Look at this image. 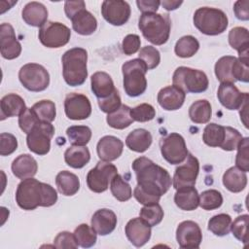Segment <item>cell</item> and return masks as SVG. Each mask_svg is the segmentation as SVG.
<instances>
[{
  "label": "cell",
  "instance_id": "cell-1",
  "mask_svg": "<svg viewBox=\"0 0 249 249\" xmlns=\"http://www.w3.org/2000/svg\"><path fill=\"white\" fill-rule=\"evenodd\" d=\"M131 166L137 180L133 196L143 205L158 203L172 185L168 171L146 157L135 159Z\"/></svg>",
  "mask_w": 249,
  "mask_h": 249
},
{
  "label": "cell",
  "instance_id": "cell-2",
  "mask_svg": "<svg viewBox=\"0 0 249 249\" xmlns=\"http://www.w3.org/2000/svg\"><path fill=\"white\" fill-rule=\"evenodd\" d=\"M56 200V191L50 184L33 177L21 180L16 191V201L23 210H34L38 206L50 207Z\"/></svg>",
  "mask_w": 249,
  "mask_h": 249
},
{
  "label": "cell",
  "instance_id": "cell-3",
  "mask_svg": "<svg viewBox=\"0 0 249 249\" xmlns=\"http://www.w3.org/2000/svg\"><path fill=\"white\" fill-rule=\"evenodd\" d=\"M138 27L147 41L160 46L169 39L171 20L168 14L144 13L140 16Z\"/></svg>",
  "mask_w": 249,
  "mask_h": 249
},
{
  "label": "cell",
  "instance_id": "cell-4",
  "mask_svg": "<svg viewBox=\"0 0 249 249\" xmlns=\"http://www.w3.org/2000/svg\"><path fill=\"white\" fill-rule=\"evenodd\" d=\"M88 53L83 48H72L66 51L62 57V75L70 87L81 86L88 77Z\"/></svg>",
  "mask_w": 249,
  "mask_h": 249
},
{
  "label": "cell",
  "instance_id": "cell-5",
  "mask_svg": "<svg viewBox=\"0 0 249 249\" xmlns=\"http://www.w3.org/2000/svg\"><path fill=\"white\" fill-rule=\"evenodd\" d=\"M194 24L203 34L215 36L222 34L228 27L227 15L220 9L198 8L194 14Z\"/></svg>",
  "mask_w": 249,
  "mask_h": 249
},
{
  "label": "cell",
  "instance_id": "cell-6",
  "mask_svg": "<svg viewBox=\"0 0 249 249\" xmlns=\"http://www.w3.org/2000/svg\"><path fill=\"white\" fill-rule=\"evenodd\" d=\"M146 64L140 58H134L124 62L122 66L124 77V89L130 97H136L144 93L147 88Z\"/></svg>",
  "mask_w": 249,
  "mask_h": 249
},
{
  "label": "cell",
  "instance_id": "cell-7",
  "mask_svg": "<svg viewBox=\"0 0 249 249\" xmlns=\"http://www.w3.org/2000/svg\"><path fill=\"white\" fill-rule=\"evenodd\" d=\"M173 86L182 89L185 93H199L208 89V78L206 74L197 69L186 66L176 68L172 77Z\"/></svg>",
  "mask_w": 249,
  "mask_h": 249
},
{
  "label": "cell",
  "instance_id": "cell-8",
  "mask_svg": "<svg viewBox=\"0 0 249 249\" xmlns=\"http://www.w3.org/2000/svg\"><path fill=\"white\" fill-rule=\"evenodd\" d=\"M21 85L30 91H43L50 84V75L46 68L38 63H26L18 72Z\"/></svg>",
  "mask_w": 249,
  "mask_h": 249
},
{
  "label": "cell",
  "instance_id": "cell-9",
  "mask_svg": "<svg viewBox=\"0 0 249 249\" xmlns=\"http://www.w3.org/2000/svg\"><path fill=\"white\" fill-rule=\"evenodd\" d=\"M160 148L162 158L171 164L182 163L189 154L185 139L176 132H171L160 138Z\"/></svg>",
  "mask_w": 249,
  "mask_h": 249
},
{
  "label": "cell",
  "instance_id": "cell-10",
  "mask_svg": "<svg viewBox=\"0 0 249 249\" xmlns=\"http://www.w3.org/2000/svg\"><path fill=\"white\" fill-rule=\"evenodd\" d=\"M38 37L47 48L57 49L65 46L71 37L70 29L57 21H47L39 29Z\"/></svg>",
  "mask_w": 249,
  "mask_h": 249
},
{
  "label": "cell",
  "instance_id": "cell-11",
  "mask_svg": "<svg viewBox=\"0 0 249 249\" xmlns=\"http://www.w3.org/2000/svg\"><path fill=\"white\" fill-rule=\"evenodd\" d=\"M54 134V127L51 123L40 122L26 137L28 149L39 156L47 155L51 149V140Z\"/></svg>",
  "mask_w": 249,
  "mask_h": 249
},
{
  "label": "cell",
  "instance_id": "cell-12",
  "mask_svg": "<svg viewBox=\"0 0 249 249\" xmlns=\"http://www.w3.org/2000/svg\"><path fill=\"white\" fill-rule=\"evenodd\" d=\"M118 174L117 167L110 161L100 160L95 167L91 168L87 175V185L94 193L105 192L113 177Z\"/></svg>",
  "mask_w": 249,
  "mask_h": 249
},
{
  "label": "cell",
  "instance_id": "cell-13",
  "mask_svg": "<svg viewBox=\"0 0 249 249\" xmlns=\"http://www.w3.org/2000/svg\"><path fill=\"white\" fill-rule=\"evenodd\" d=\"M198 172V160L192 154H188L184 162L177 166L175 169L172 178V185L174 189H178L184 186H195Z\"/></svg>",
  "mask_w": 249,
  "mask_h": 249
},
{
  "label": "cell",
  "instance_id": "cell-14",
  "mask_svg": "<svg viewBox=\"0 0 249 249\" xmlns=\"http://www.w3.org/2000/svg\"><path fill=\"white\" fill-rule=\"evenodd\" d=\"M101 14L110 24L121 26L129 19L130 6L125 1L105 0L101 5Z\"/></svg>",
  "mask_w": 249,
  "mask_h": 249
},
{
  "label": "cell",
  "instance_id": "cell-15",
  "mask_svg": "<svg viewBox=\"0 0 249 249\" xmlns=\"http://www.w3.org/2000/svg\"><path fill=\"white\" fill-rule=\"evenodd\" d=\"M64 111L67 118L70 120H85L91 114V104L86 95L72 92L67 94L65 97Z\"/></svg>",
  "mask_w": 249,
  "mask_h": 249
},
{
  "label": "cell",
  "instance_id": "cell-16",
  "mask_svg": "<svg viewBox=\"0 0 249 249\" xmlns=\"http://www.w3.org/2000/svg\"><path fill=\"white\" fill-rule=\"evenodd\" d=\"M176 239L181 248H198L202 241V232L196 222L183 221L177 227Z\"/></svg>",
  "mask_w": 249,
  "mask_h": 249
},
{
  "label": "cell",
  "instance_id": "cell-17",
  "mask_svg": "<svg viewBox=\"0 0 249 249\" xmlns=\"http://www.w3.org/2000/svg\"><path fill=\"white\" fill-rule=\"evenodd\" d=\"M217 97L226 109L237 110L249 98V95L247 92H240L232 83H221L218 88Z\"/></svg>",
  "mask_w": 249,
  "mask_h": 249
},
{
  "label": "cell",
  "instance_id": "cell-18",
  "mask_svg": "<svg viewBox=\"0 0 249 249\" xmlns=\"http://www.w3.org/2000/svg\"><path fill=\"white\" fill-rule=\"evenodd\" d=\"M0 52L6 59H15L21 53V45L18 41L15 30L10 23H2L0 27Z\"/></svg>",
  "mask_w": 249,
  "mask_h": 249
},
{
  "label": "cell",
  "instance_id": "cell-19",
  "mask_svg": "<svg viewBox=\"0 0 249 249\" xmlns=\"http://www.w3.org/2000/svg\"><path fill=\"white\" fill-rule=\"evenodd\" d=\"M124 231L127 239L135 247H142L151 237V226L140 217L129 220Z\"/></svg>",
  "mask_w": 249,
  "mask_h": 249
},
{
  "label": "cell",
  "instance_id": "cell-20",
  "mask_svg": "<svg viewBox=\"0 0 249 249\" xmlns=\"http://www.w3.org/2000/svg\"><path fill=\"white\" fill-rule=\"evenodd\" d=\"M123 141L112 135H106L99 139L96 151L99 159L104 161H112L117 160L123 153Z\"/></svg>",
  "mask_w": 249,
  "mask_h": 249
},
{
  "label": "cell",
  "instance_id": "cell-21",
  "mask_svg": "<svg viewBox=\"0 0 249 249\" xmlns=\"http://www.w3.org/2000/svg\"><path fill=\"white\" fill-rule=\"evenodd\" d=\"M186 93L175 86H167L158 93V102L166 111H175L184 104Z\"/></svg>",
  "mask_w": 249,
  "mask_h": 249
},
{
  "label": "cell",
  "instance_id": "cell-22",
  "mask_svg": "<svg viewBox=\"0 0 249 249\" xmlns=\"http://www.w3.org/2000/svg\"><path fill=\"white\" fill-rule=\"evenodd\" d=\"M116 214L107 208L98 209L91 217V228L99 235H107L111 233L117 226Z\"/></svg>",
  "mask_w": 249,
  "mask_h": 249
},
{
  "label": "cell",
  "instance_id": "cell-23",
  "mask_svg": "<svg viewBox=\"0 0 249 249\" xmlns=\"http://www.w3.org/2000/svg\"><path fill=\"white\" fill-rule=\"evenodd\" d=\"M70 19L74 31L80 35H91L97 28V20L95 17L89 12L86 7L77 11Z\"/></svg>",
  "mask_w": 249,
  "mask_h": 249
},
{
  "label": "cell",
  "instance_id": "cell-24",
  "mask_svg": "<svg viewBox=\"0 0 249 249\" xmlns=\"http://www.w3.org/2000/svg\"><path fill=\"white\" fill-rule=\"evenodd\" d=\"M21 17L28 25L41 27L48 21V10L42 3L32 1L23 7Z\"/></svg>",
  "mask_w": 249,
  "mask_h": 249
},
{
  "label": "cell",
  "instance_id": "cell-25",
  "mask_svg": "<svg viewBox=\"0 0 249 249\" xmlns=\"http://www.w3.org/2000/svg\"><path fill=\"white\" fill-rule=\"evenodd\" d=\"M13 174L18 179H27L33 177L38 170L36 160L29 154H22L17 157L12 162Z\"/></svg>",
  "mask_w": 249,
  "mask_h": 249
},
{
  "label": "cell",
  "instance_id": "cell-26",
  "mask_svg": "<svg viewBox=\"0 0 249 249\" xmlns=\"http://www.w3.org/2000/svg\"><path fill=\"white\" fill-rule=\"evenodd\" d=\"M174 202L180 209L192 211L199 204V195L194 186H184L176 189Z\"/></svg>",
  "mask_w": 249,
  "mask_h": 249
},
{
  "label": "cell",
  "instance_id": "cell-27",
  "mask_svg": "<svg viewBox=\"0 0 249 249\" xmlns=\"http://www.w3.org/2000/svg\"><path fill=\"white\" fill-rule=\"evenodd\" d=\"M90 85L91 90L97 99L108 97L116 89L111 76L103 71H98L91 75Z\"/></svg>",
  "mask_w": 249,
  "mask_h": 249
},
{
  "label": "cell",
  "instance_id": "cell-28",
  "mask_svg": "<svg viewBox=\"0 0 249 249\" xmlns=\"http://www.w3.org/2000/svg\"><path fill=\"white\" fill-rule=\"evenodd\" d=\"M26 105L21 96L16 93H9L2 97L0 101V111H1V120L6 118L20 116L25 110Z\"/></svg>",
  "mask_w": 249,
  "mask_h": 249
},
{
  "label": "cell",
  "instance_id": "cell-29",
  "mask_svg": "<svg viewBox=\"0 0 249 249\" xmlns=\"http://www.w3.org/2000/svg\"><path fill=\"white\" fill-rule=\"evenodd\" d=\"M229 44L231 47L238 52L240 59H248V49H249V34L245 27L236 26L229 32Z\"/></svg>",
  "mask_w": 249,
  "mask_h": 249
},
{
  "label": "cell",
  "instance_id": "cell-30",
  "mask_svg": "<svg viewBox=\"0 0 249 249\" xmlns=\"http://www.w3.org/2000/svg\"><path fill=\"white\" fill-rule=\"evenodd\" d=\"M153 141L152 134L144 128H136L125 138V145L133 152L143 153L149 149Z\"/></svg>",
  "mask_w": 249,
  "mask_h": 249
},
{
  "label": "cell",
  "instance_id": "cell-31",
  "mask_svg": "<svg viewBox=\"0 0 249 249\" xmlns=\"http://www.w3.org/2000/svg\"><path fill=\"white\" fill-rule=\"evenodd\" d=\"M223 184L230 192L239 193L243 191L247 185L246 172L236 166L230 167L223 175Z\"/></svg>",
  "mask_w": 249,
  "mask_h": 249
},
{
  "label": "cell",
  "instance_id": "cell-32",
  "mask_svg": "<svg viewBox=\"0 0 249 249\" xmlns=\"http://www.w3.org/2000/svg\"><path fill=\"white\" fill-rule=\"evenodd\" d=\"M55 184L58 192L66 196H74L80 189V180L78 176L67 170L57 173Z\"/></svg>",
  "mask_w": 249,
  "mask_h": 249
},
{
  "label": "cell",
  "instance_id": "cell-33",
  "mask_svg": "<svg viewBox=\"0 0 249 249\" xmlns=\"http://www.w3.org/2000/svg\"><path fill=\"white\" fill-rule=\"evenodd\" d=\"M90 160V153L86 146L72 145L64 153V160L72 168H82Z\"/></svg>",
  "mask_w": 249,
  "mask_h": 249
},
{
  "label": "cell",
  "instance_id": "cell-34",
  "mask_svg": "<svg viewBox=\"0 0 249 249\" xmlns=\"http://www.w3.org/2000/svg\"><path fill=\"white\" fill-rule=\"evenodd\" d=\"M212 116L211 104L206 99L195 101L189 108V117L195 124H206Z\"/></svg>",
  "mask_w": 249,
  "mask_h": 249
},
{
  "label": "cell",
  "instance_id": "cell-35",
  "mask_svg": "<svg viewBox=\"0 0 249 249\" xmlns=\"http://www.w3.org/2000/svg\"><path fill=\"white\" fill-rule=\"evenodd\" d=\"M106 121L109 126L116 129H124L134 122L130 116V108L124 104H122L117 111L108 114Z\"/></svg>",
  "mask_w": 249,
  "mask_h": 249
},
{
  "label": "cell",
  "instance_id": "cell-36",
  "mask_svg": "<svg viewBox=\"0 0 249 249\" xmlns=\"http://www.w3.org/2000/svg\"><path fill=\"white\" fill-rule=\"evenodd\" d=\"M199 49V43L196 38L192 35L181 37L175 44L174 52L177 56L187 58L196 53Z\"/></svg>",
  "mask_w": 249,
  "mask_h": 249
},
{
  "label": "cell",
  "instance_id": "cell-37",
  "mask_svg": "<svg viewBox=\"0 0 249 249\" xmlns=\"http://www.w3.org/2000/svg\"><path fill=\"white\" fill-rule=\"evenodd\" d=\"M225 137V126L215 123L208 124L202 133L203 142L210 147H220Z\"/></svg>",
  "mask_w": 249,
  "mask_h": 249
},
{
  "label": "cell",
  "instance_id": "cell-38",
  "mask_svg": "<svg viewBox=\"0 0 249 249\" xmlns=\"http://www.w3.org/2000/svg\"><path fill=\"white\" fill-rule=\"evenodd\" d=\"M236 59L235 56L231 55H225L218 59L215 64V75L217 79L221 83H234L235 80L231 75V66L234 60Z\"/></svg>",
  "mask_w": 249,
  "mask_h": 249
},
{
  "label": "cell",
  "instance_id": "cell-39",
  "mask_svg": "<svg viewBox=\"0 0 249 249\" xmlns=\"http://www.w3.org/2000/svg\"><path fill=\"white\" fill-rule=\"evenodd\" d=\"M110 190L113 196L120 201H126L132 196L130 185L120 174H116L111 180Z\"/></svg>",
  "mask_w": 249,
  "mask_h": 249
},
{
  "label": "cell",
  "instance_id": "cell-40",
  "mask_svg": "<svg viewBox=\"0 0 249 249\" xmlns=\"http://www.w3.org/2000/svg\"><path fill=\"white\" fill-rule=\"evenodd\" d=\"M69 142L76 146H86L91 138V129L87 125H72L66 130Z\"/></svg>",
  "mask_w": 249,
  "mask_h": 249
},
{
  "label": "cell",
  "instance_id": "cell-41",
  "mask_svg": "<svg viewBox=\"0 0 249 249\" xmlns=\"http://www.w3.org/2000/svg\"><path fill=\"white\" fill-rule=\"evenodd\" d=\"M231 217L229 214L221 213L213 216L208 221V230L218 236L227 235L230 232Z\"/></svg>",
  "mask_w": 249,
  "mask_h": 249
},
{
  "label": "cell",
  "instance_id": "cell-42",
  "mask_svg": "<svg viewBox=\"0 0 249 249\" xmlns=\"http://www.w3.org/2000/svg\"><path fill=\"white\" fill-rule=\"evenodd\" d=\"M74 235L78 245L83 248L92 247L96 243V232L87 224L79 225L74 231Z\"/></svg>",
  "mask_w": 249,
  "mask_h": 249
},
{
  "label": "cell",
  "instance_id": "cell-43",
  "mask_svg": "<svg viewBox=\"0 0 249 249\" xmlns=\"http://www.w3.org/2000/svg\"><path fill=\"white\" fill-rule=\"evenodd\" d=\"M31 108L41 122L52 123L55 119V104L51 100H41L35 103Z\"/></svg>",
  "mask_w": 249,
  "mask_h": 249
},
{
  "label": "cell",
  "instance_id": "cell-44",
  "mask_svg": "<svg viewBox=\"0 0 249 249\" xmlns=\"http://www.w3.org/2000/svg\"><path fill=\"white\" fill-rule=\"evenodd\" d=\"M223 204L222 194L214 189L206 190L199 195V206L204 210H214Z\"/></svg>",
  "mask_w": 249,
  "mask_h": 249
},
{
  "label": "cell",
  "instance_id": "cell-45",
  "mask_svg": "<svg viewBox=\"0 0 249 249\" xmlns=\"http://www.w3.org/2000/svg\"><path fill=\"white\" fill-rule=\"evenodd\" d=\"M139 217L147 222L151 227L157 226L163 218V210L159 203L144 205L140 210Z\"/></svg>",
  "mask_w": 249,
  "mask_h": 249
},
{
  "label": "cell",
  "instance_id": "cell-46",
  "mask_svg": "<svg viewBox=\"0 0 249 249\" xmlns=\"http://www.w3.org/2000/svg\"><path fill=\"white\" fill-rule=\"evenodd\" d=\"M138 58H140L147 66L148 70L156 68L160 62V52L153 46H145L139 51Z\"/></svg>",
  "mask_w": 249,
  "mask_h": 249
},
{
  "label": "cell",
  "instance_id": "cell-47",
  "mask_svg": "<svg viewBox=\"0 0 249 249\" xmlns=\"http://www.w3.org/2000/svg\"><path fill=\"white\" fill-rule=\"evenodd\" d=\"M249 216L247 214L240 215L235 218L233 222L231 224V230L233 236L244 244L247 243V226H248Z\"/></svg>",
  "mask_w": 249,
  "mask_h": 249
},
{
  "label": "cell",
  "instance_id": "cell-48",
  "mask_svg": "<svg viewBox=\"0 0 249 249\" xmlns=\"http://www.w3.org/2000/svg\"><path fill=\"white\" fill-rule=\"evenodd\" d=\"M130 116L135 122L145 123L155 118L156 110L151 104L142 103L132 109L130 108Z\"/></svg>",
  "mask_w": 249,
  "mask_h": 249
},
{
  "label": "cell",
  "instance_id": "cell-49",
  "mask_svg": "<svg viewBox=\"0 0 249 249\" xmlns=\"http://www.w3.org/2000/svg\"><path fill=\"white\" fill-rule=\"evenodd\" d=\"M237 154L235 158L236 167L247 172L249 170V138H242L237 146Z\"/></svg>",
  "mask_w": 249,
  "mask_h": 249
},
{
  "label": "cell",
  "instance_id": "cell-50",
  "mask_svg": "<svg viewBox=\"0 0 249 249\" xmlns=\"http://www.w3.org/2000/svg\"><path fill=\"white\" fill-rule=\"evenodd\" d=\"M242 138V135L237 129L231 126H225V137L220 148L225 151H233L237 148Z\"/></svg>",
  "mask_w": 249,
  "mask_h": 249
},
{
  "label": "cell",
  "instance_id": "cell-51",
  "mask_svg": "<svg viewBox=\"0 0 249 249\" xmlns=\"http://www.w3.org/2000/svg\"><path fill=\"white\" fill-rule=\"evenodd\" d=\"M41 121L38 119L32 108H26V110L18 116V125L20 129L28 134Z\"/></svg>",
  "mask_w": 249,
  "mask_h": 249
},
{
  "label": "cell",
  "instance_id": "cell-52",
  "mask_svg": "<svg viewBox=\"0 0 249 249\" xmlns=\"http://www.w3.org/2000/svg\"><path fill=\"white\" fill-rule=\"evenodd\" d=\"M231 75L235 81L247 83L249 81V60L236 57L231 66Z\"/></svg>",
  "mask_w": 249,
  "mask_h": 249
},
{
  "label": "cell",
  "instance_id": "cell-53",
  "mask_svg": "<svg viewBox=\"0 0 249 249\" xmlns=\"http://www.w3.org/2000/svg\"><path fill=\"white\" fill-rule=\"evenodd\" d=\"M121 105H122L121 96L117 89H115V91L108 97L98 99V106L100 110L107 114H111L117 111L121 107Z\"/></svg>",
  "mask_w": 249,
  "mask_h": 249
},
{
  "label": "cell",
  "instance_id": "cell-54",
  "mask_svg": "<svg viewBox=\"0 0 249 249\" xmlns=\"http://www.w3.org/2000/svg\"><path fill=\"white\" fill-rule=\"evenodd\" d=\"M53 245L55 248L58 249H76L79 246L74 233H71L69 231L59 232L54 237Z\"/></svg>",
  "mask_w": 249,
  "mask_h": 249
},
{
  "label": "cell",
  "instance_id": "cell-55",
  "mask_svg": "<svg viewBox=\"0 0 249 249\" xmlns=\"http://www.w3.org/2000/svg\"><path fill=\"white\" fill-rule=\"evenodd\" d=\"M18 148L17 138L7 132H2L0 134V155L9 156L13 154Z\"/></svg>",
  "mask_w": 249,
  "mask_h": 249
},
{
  "label": "cell",
  "instance_id": "cell-56",
  "mask_svg": "<svg viewBox=\"0 0 249 249\" xmlns=\"http://www.w3.org/2000/svg\"><path fill=\"white\" fill-rule=\"evenodd\" d=\"M140 45H141V40L138 35L128 34L124 38L122 42V50L124 54L131 55L139 51Z\"/></svg>",
  "mask_w": 249,
  "mask_h": 249
},
{
  "label": "cell",
  "instance_id": "cell-57",
  "mask_svg": "<svg viewBox=\"0 0 249 249\" xmlns=\"http://www.w3.org/2000/svg\"><path fill=\"white\" fill-rule=\"evenodd\" d=\"M233 12L235 17L240 20L249 19V1L238 0L233 5Z\"/></svg>",
  "mask_w": 249,
  "mask_h": 249
},
{
  "label": "cell",
  "instance_id": "cell-58",
  "mask_svg": "<svg viewBox=\"0 0 249 249\" xmlns=\"http://www.w3.org/2000/svg\"><path fill=\"white\" fill-rule=\"evenodd\" d=\"M136 5L139 11L144 13H156L160 5L159 0H137Z\"/></svg>",
  "mask_w": 249,
  "mask_h": 249
},
{
  "label": "cell",
  "instance_id": "cell-59",
  "mask_svg": "<svg viewBox=\"0 0 249 249\" xmlns=\"http://www.w3.org/2000/svg\"><path fill=\"white\" fill-rule=\"evenodd\" d=\"M86 7V4L84 1H66L64 3V12L67 16V18L70 19V18L80 9Z\"/></svg>",
  "mask_w": 249,
  "mask_h": 249
},
{
  "label": "cell",
  "instance_id": "cell-60",
  "mask_svg": "<svg viewBox=\"0 0 249 249\" xmlns=\"http://www.w3.org/2000/svg\"><path fill=\"white\" fill-rule=\"evenodd\" d=\"M183 1H174V0H164L162 2H160V4L162 5V7L166 10V11H173L176 10L177 8H179L180 5H182Z\"/></svg>",
  "mask_w": 249,
  "mask_h": 249
},
{
  "label": "cell",
  "instance_id": "cell-61",
  "mask_svg": "<svg viewBox=\"0 0 249 249\" xmlns=\"http://www.w3.org/2000/svg\"><path fill=\"white\" fill-rule=\"evenodd\" d=\"M247 108H248V98L243 102V104L239 108L240 109L239 110L240 119H241L243 124L245 125V127H248V124H247Z\"/></svg>",
  "mask_w": 249,
  "mask_h": 249
}]
</instances>
